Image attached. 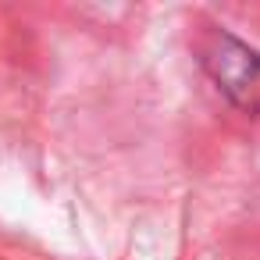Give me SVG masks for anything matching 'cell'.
<instances>
[{
  "instance_id": "obj_1",
  "label": "cell",
  "mask_w": 260,
  "mask_h": 260,
  "mask_svg": "<svg viewBox=\"0 0 260 260\" xmlns=\"http://www.w3.org/2000/svg\"><path fill=\"white\" fill-rule=\"evenodd\" d=\"M207 75L242 111H260V54L228 32H210L200 50Z\"/></svg>"
}]
</instances>
